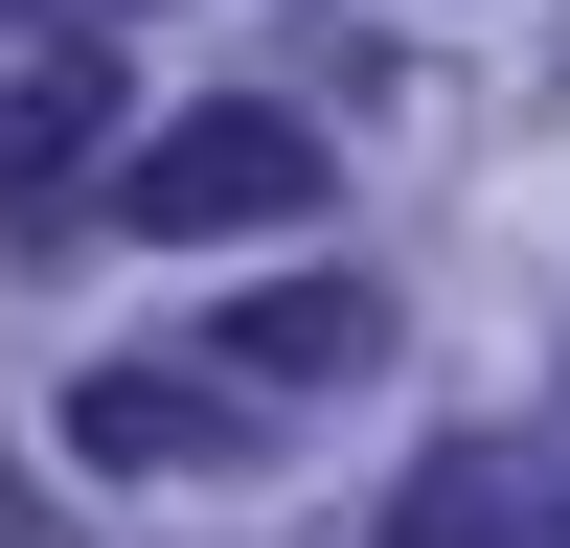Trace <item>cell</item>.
<instances>
[{
    "label": "cell",
    "mask_w": 570,
    "mask_h": 548,
    "mask_svg": "<svg viewBox=\"0 0 570 548\" xmlns=\"http://www.w3.org/2000/svg\"><path fill=\"white\" fill-rule=\"evenodd\" d=\"M320 206V137L274 115V91H206V115H160L115 160V228H160V252H252V228Z\"/></svg>",
    "instance_id": "1"
},
{
    "label": "cell",
    "mask_w": 570,
    "mask_h": 548,
    "mask_svg": "<svg viewBox=\"0 0 570 548\" xmlns=\"http://www.w3.org/2000/svg\"><path fill=\"white\" fill-rule=\"evenodd\" d=\"M115 137H137V115H115V46H46V69L0 91V252H46V228L91 206Z\"/></svg>",
    "instance_id": "2"
},
{
    "label": "cell",
    "mask_w": 570,
    "mask_h": 548,
    "mask_svg": "<svg viewBox=\"0 0 570 548\" xmlns=\"http://www.w3.org/2000/svg\"><path fill=\"white\" fill-rule=\"evenodd\" d=\"M365 548H570V457L456 434V457H411V480H389V526H365Z\"/></svg>",
    "instance_id": "4"
},
{
    "label": "cell",
    "mask_w": 570,
    "mask_h": 548,
    "mask_svg": "<svg viewBox=\"0 0 570 548\" xmlns=\"http://www.w3.org/2000/svg\"><path fill=\"white\" fill-rule=\"evenodd\" d=\"M228 434V365H206V389H183V365H91V389H69V457H206Z\"/></svg>",
    "instance_id": "5"
},
{
    "label": "cell",
    "mask_w": 570,
    "mask_h": 548,
    "mask_svg": "<svg viewBox=\"0 0 570 548\" xmlns=\"http://www.w3.org/2000/svg\"><path fill=\"white\" fill-rule=\"evenodd\" d=\"M206 365L252 411H320V389H365V365H389V297H365V274H297V297H228L206 320Z\"/></svg>",
    "instance_id": "3"
}]
</instances>
